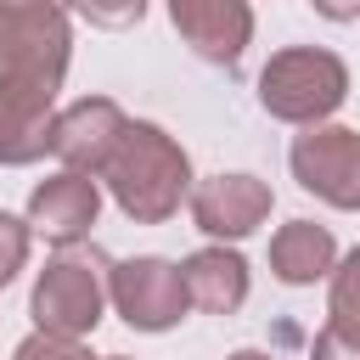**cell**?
Returning a JSON list of instances; mask_svg holds the SVG:
<instances>
[{
	"label": "cell",
	"instance_id": "6da1fadb",
	"mask_svg": "<svg viewBox=\"0 0 360 360\" xmlns=\"http://www.w3.org/2000/svg\"><path fill=\"white\" fill-rule=\"evenodd\" d=\"M101 174H107L112 202L135 225H163L191 197V158H186V146L169 129L146 124V118L124 124V141H118V152L107 158Z\"/></svg>",
	"mask_w": 360,
	"mask_h": 360
},
{
	"label": "cell",
	"instance_id": "7a4b0ae2",
	"mask_svg": "<svg viewBox=\"0 0 360 360\" xmlns=\"http://www.w3.org/2000/svg\"><path fill=\"white\" fill-rule=\"evenodd\" d=\"M343 101L349 68L321 45H287L259 68V107L281 124H326Z\"/></svg>",
	"mask_w": 360,
	"mask_h": 360
},
{
	"label": "cell",
	"instance_id": "3957f363",
	"mask_svg": "<svg viewBox=\"0 0 360 360\" xmlns=\"http://www.w3.org/2000/svg\"><path fill=\"white\" fill-rule=\"evenodd\" d=\"M101 309H107V281L101 270L84 259V253H56L34 292H28V315L39 332H56V338H84L101 326Z\"/></svg>",
	"mask_w": 360,
	"mask_h": 360
},
{
	"label": "cell",
	"instance_id": "277c9868",
	"mask_svg": "<svg viewBox=\"0 0 360 360\" xmlns=\"http://www.w3.org/2000/svg\"><path fill=\"white\" fill-rule=\"evenodd\" d=\"M287 169L326 208L360 214V129L304 124V135H292V146H287Z\"/></svg>",
	"mask_w": 360,
	"mask_h": 360
},
{
	"label": "cell",
	"instance_id": "5b68a950",
	"mask_svg": "<svg viewBox=\"0 0 360 360\" xmlns=\"http://www.w3.org/2000/svg\"><path fill=\"white\" fill-rule=\"evenodd\" d=\"M107 298L112 309L135 326V332H169L186 321L191 298H186V281H180V264L158 259V253H135V259H118L107 270Z\"/></svg>",
	"mask_w": 360,
	"mask_h": 360
},
{
	"label": "cell",
	"instance_id": "8992f818",
	"mask_svg": "<svg viewBox=\"0 0 360 360\" xmlns=\"http://www.w3.org/2000/svg\"><path fill=\"white\" fill-rule=\"evenodd\" d=\"M124 107L112 96H79L68 101L56 118H51V152L62 158V169H79V174H101L107 158L118 152L124 141Z\"/></svg>",
	"mask_w": 360,
	"mask_h": 360
},
{
	"label": "cell",
	"instance_id": "52a82bcc",
	"mask_svg": "<svg viewBox=\"0 0 360 360\" xmlns=\"http://www.w3.org/2000/svg\"><path fill=\"white\" fill-rule=\"evenodd\" d=\"M276 208V191L259 174H208L191 186V219L197 231L219 236V242H242L253 236Z\"/></svg>",
	"mask_w": 360,
	"mask_h": 360
},
{
	"label": "cell",
	"instance_id": "ba28073f",
	"mask_svg": "<svg viewBox=\"0 0 360 360\" xmlns=\"http://www.w3.org/2000/svg\"><path fill=\"white\" fill-rule=\"evenodd\" d=\"M96 214H101V186H96V174L62 169V174H51V180H39V186L28 191V214H22V219H28V231H39L45 242L73 248V242L90 236Z\"/></svg>",
	"mask_w": 360,
	"mask_h": 360
},
{
	"label": "cell",
	"instance_id": "9c48e42d",
	"mask_svg": "<svg viewBox=\"0 0 360 360\" xmlns=\"http://www.w3.org/2000/svg\"><path fill=\"white\" fill-rule=\"evenodd\" d=\"M169 17L180 28V39L214 68H236L242 51L253 45V6L248 0H169Z\"/></svg>",
	"mask_w": 360,
	"mask_h": 360
},
{
	"label": "cell",
	"instance_id": "30bf717a",
	"mask_svg": "<svg viewBox=\"0 0 360 360\" xmlns=\"http://www.w3.org/2000/svg\"><path fill=\"white\" fill-rule=\"evenodd\" d=\"M180 281H186L191 309L202 315H236L248 304V259L236 248H197L180 264Z\"/></svg>",
	"mask_w": 360,
	"mask_h": 360
},
{
	"label": "cell",
	"instance_id": "8fae6325",
	"mask_svg": "<svg viewBox=\"0 0 360 360\" xmlns=\"http://www.w3.org/2000/svg\"><path fill=\"white\" fill-rule=\"evenodd\" d=\"M332 264H338V242L315 219H287L270 236V270L287 287H315L321 276H332Z\"/></svg>",
	"mask_w": 360,
	"mask_h": 360
},
{
	"label": "cell",
	"instance_id": "7c38bea8",
	"mask_svg": "<svg viewBox=\"0 0 360 360\" xmlns=\"http://www.w3.org/2000/svg\"><path fill=\"white\" fill-rule=\"evenodd\" d=\"M51 118H56V107H39V101L17 96L11 84H0V163H11V169L39 163L51 152Z\"/></svg>",
	"mask_w": 360,
	"mask_h": 360
},
{
	"label": "cell",
	"instance_id": "4fadbf2b",
	"mask_svg": "<svg viewBox=\"0 0 360 360\" xmlns=\"http://www.w3.org/2000/svg\"><path fill=\"white\" fill-rule=\"evenodd\" d=\"M326 326L360 338V248H349L332 264V292H326Z\"/></svg>",
	"mask_w": 360,
	"mask_h": 360
},
{
	"label": "cell",
	"instance_id": "5bb4252c",
	"mask_svg": "<svg viewBox=\"0 0 360 360\" xmlns=\"http://www.w3.org/2000/svg\"><path fill=\"white\" fill-rule=\"evenodd\" d=\"M28 242H34L28 219H17V214H6V208H0V287L28 264Z\"/></svg>",
	"mask_w": 360,
	"mask_h": 360
},
{
	"label": "cell",
	"instance_id": "9a60e30c",
	"mask_svg": "<svg viewBox=\"0 0 360 360\" xmlns=\"http://www.w3.org/2000/svg\"><path fill=\"white\" fill-rule=\"evenodd\" d=\"M68 6L96 28H135L146 17V0H68Z\"/></svg>",
	"mask_w": 360,
	"mask_h": 360
},
{
	"label": "cell",
	"instance_id": "2e32d148",
	"mask_svg": "<svg viewBox=\"0 0 360 360\" xmlns=\"http://www.w3.org/2000/svg\"><path fill=\"white\" fill-rule=\"evenodd\" d=\"M11 360H96L79 338H56V332H34L11 349Z\"/></svg>",
	"mask_w": 360,
	"mask_h": 360
},
{
	"label": "cell",
	"instance_id": "e0dca14e",
	"mask_svg": "<svg viewBox=\"0 0 360 360\" xmlns=\"http://www.w3.org/2000/svg\"><path fill=\"white\" fill-rule=\"evenodd\" d=\"M309 360H360V338H349L338 326H321L315 343H309Z\"/></svg>",
	"mask_w": 360,
	"mask_h": 360
},
{
	"label": "cell",
	"instance_id": "ac0fdd59",
	"mask_svg": "<svg viewBox=\"0 0 360 360\" xmlns=\"http://www.w3.org/2000/svg\"><path fill=\"white\" fill-rule=\"evenodd\" d=\"M326 22H360V0H309Z\"/></svg>",
	"mask_w": 360,
	"mask_h": 360
},
{
	"label": "cell",
	"instance_id": "d6986e66",
	"mask_svg": "<svg viewBox=\"0 0 360 360\" xmlns=\"http://www.w3.org/2000/svg\"><path fill=\"white\" fill-rule=\"evenodd\" d=\"M6 45H11V6H0V56H6Z\"/></svg>",
	"mask_w": 360,
	"mask_h": 360
},
{
	"label": "cell",
	"instance_id": "ffe728a7",
	"mask_svg": "<svg viewBox=\"0 0 360 360\" xmlns=\"http://www.w3.org/2000/svg\"><path fill=\"white\" fill-rule=\"evenodd\" d=\"M0 6H68V0H0Z\"/></svg>",
	"mask_w": 360,
	"mask_h": 360
},
{
	"label": "cell",
	"instance_id": "44dd1931",
	"mask_svg": "<svg viewBox=\"0 0 360 360\" xmlns=\"http://www.w3.org/2000/svg\"><path fill=\"white\" fill-rule=\"evenodd\" d=\"M225 360H270V354H259V349H236V354H225Z\"/></svg>",
	"mask_w": 360,
	"mask_h": 360
},
{
	"label": "cell",
	"instance_id": "7402d4cb",
	"mask_svg": "<svg viewBox=\"0 0 360 360\" xmlns=\"http://www.w3.org/2000/svg\"><path fill=\"white\" fill-rule=\"evenodd\" d=\"M101 360H129V354H101Z\"/></svg>",
	"mask_w": 360,
	"mask_h": 360
}]
</instances>
